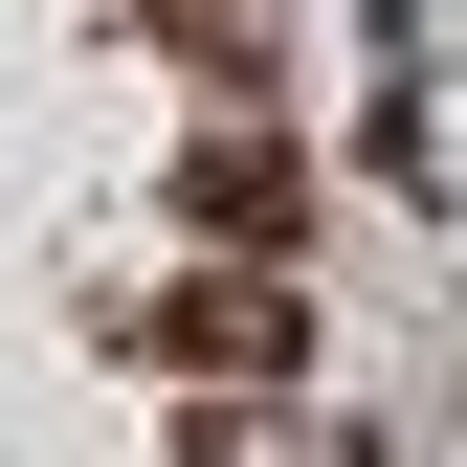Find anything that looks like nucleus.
<instances>
[{
    "instance_id": "1",
    "label": "nucleus",
    "mask_w": 467,
    "mask_h": 467,
    "mask_svg": "<svg viewBox=\"0 0 467 467\" xmlns=\"http://www.w3.org/2000/svg\"><path fill=\"white\" fill-rule=\"evenodd\" d=\"M156 357H179V379H289V357H312V289L245 245L223 289H179V312H156Z\"/></svg>"
},
{
    "instance_id": "2",
    "label": "nucleus",
    "mask_w": 467,
    "mask_h": 467,
    "mask_svg": "<svg viewBox=\"0 0 467 467\" xmlns=\"http://www.w3.org/2000/svg\"><path fill=\"white\" fill-rule=\"evenodd\" d=\"M179 201L223 223V245H267V223H289V156H267V134H201V156H179Z\"/></svg>"
},
{
    "instance_id": "3",
    "label": "nucleus",
    "mask_w": 467,
    "mask_h": 467,
    "mask_svg": "<svg viewBox=\"0 0 467 467\" xmlns=\"http://www.w3.org/2000/svg\"><path fill=\"white\" fill-rule=\"evenodd\" d=\"M156 45L179 67H245V0H156Z\"/></svg>"
}]
</instances>
